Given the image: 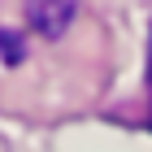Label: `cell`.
Segmentation results:
<instances>
[{
  "mask_svg": "<svg viewBox=\"0 0 152 152\" xmlns=\"http://www.w3.org/2000/svg\"><path fill=\"white\" fill-rule=\"evenodd\" d=\"M148 96H152V52H148ZM148 122H152V113H148Z\"/></svg>",
  "mask_w": 152,
  "mask_h": 152,
  "instance_id": "3",
  "label": "cell"
},
{
  "mask_svg": "<svg viewBox=\"0 0 152 152\" xmlns=\"http://www.w3.org/2000/svg\"><path fill=\"white\" fill-rule=\"evenodd\" d=\"M22 57H26L22 35H18V31H0V61H4V65H18Z\"/></svg>",
  "mask_w": 152,
  "mask_h": 152,
  "instance_id": "2",
  "label": "cell"
},
{
  "mask_svg": "<svg viewBox=\"0 0 152 152\" xmlns=\"http://www.w3.org/2000/svg\"><path fill=\"white\" fill-rule=\"evenodd\" d=\"M22 13L39 39H61L78 13V0H22Z\"/></svg>",
  "mask_w": 152,
  "mask_h": 152,
  "instance_id": "1",
  "label": "cell"
}]
</instances>
